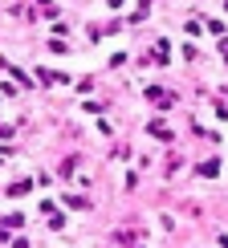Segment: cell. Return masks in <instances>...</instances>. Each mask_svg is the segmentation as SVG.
Returning a JSON list of instances; mask_svg holds the SVG:
<instances>
[{"mask_svg":"<svg viewBox=\"0 0 228 248\" xmlns=\"http://www.w3.org/2000/svg\"><path fill=\"white\" fill-rule=\"evenodd\" d=\"M216 171H220V163H216V159H208V163H200V175H216Z\"/></svg>","mask_w":228,"mask_h":248,"instance_id":"1","label":"cell"}]
</instances>
